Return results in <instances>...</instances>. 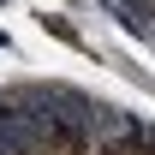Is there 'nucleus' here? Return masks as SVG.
<instances>
[{
    "instance_id": "obj_2",
    "label": "nucleus",
    "mask_w": 155,
    "mask_h": 155,
    "mask_svg": "<svg viewBox=\"0 0 155 155\" xmlns=\"http://www.w3.org/2000/svg\"><path fill=\"white\" fill-rule=\"evenodd\" d=\"M143 24H149V30H155V18H143Z\"/></svg>"
},
{
    "instance_id": "obj_1",
    "label": "nucleus",
    "mask_w": 155,
    "mask_h": 155,
    "mask_svg": "<svg viewBox=\"0 0 155 155\" xmlns=\"http://www.w3.org/2000/svg\"><path fill=\"white\" fill-rule=\"evenodd\" d=\"M30 131L0 137V155H155V125L114 119L101 107H54V101H24Z\"/></svg>"
}]
</instances>
